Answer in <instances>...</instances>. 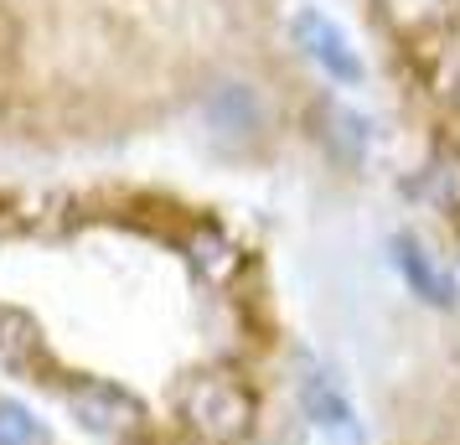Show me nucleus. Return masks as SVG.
Here are the masks:
<instances>
[{
	"mask_svg": "<svg viewBox=\"0 0 460 445\" xmlns=\"http://www.w3.org/2000/svg\"><path fill=\"white\" fill-rule=\"evenodd\" d=\"M439 88H445V93L460 104V47L445 58V67H439Z\"/></svg>",
	"mask_w": 460,
	"mask_h": 445,
	"instance_id": "obj_6",
	"label": "nucleus"
},
{
	"mask_svg": "<svg viewBox=\"0 0 460 445\" xmlns=\"http://www.w3.org/2000/svg\"><path fill=\"white\" fill-rule=\"evenodd\" d=\"M394 259H398V270H403V280H409V290H414V296H424L429 306H450V300H456V280L445 275V270L419 249L414 238H398Z\"/></svg>",
	"mask_w": 460,
	"mask_h": 445,
	"instance_id": "obj_3",
	"label": "nucleus"
},
{
	"mask_svg": "<svg viewBox=\"0 0 460 445\" xmlns=\"http://www.w3.org/2000/svg\"><path fill=\"white\" fill-rule=\"evenodd\" d=\"M383 16L398 26V31H429V26H445L456 0H377Z\"/></svg>",
	"mask_w": 460,
	"mask_h": 445,
	"instance_id": "obj_4",
	"label": "nucleus"
},
{
	"mask_svg": "<svg viewBox=\"0 0 460 445\" xmlns=\"http://www.w3.org/2000/svg\"><path fill=\"white\" fill-rule=\"evenodd\" d=\"M202 120H208L212 140L243 146L264 129V104H259V93L249 84H217L208 93V104H202Z\"/></svg>",
	"mask_w": 460,
	"mask_h": 445,
	"instance_id": "obj_2",
	"label": "nucleus"
},
{
	"mask_svg": "<svg viewBox=\"0 0 460 445\" xmlns=\"http://www.w3.org/2000/svg\"><path fill=\"white\" fill-rule=\"evenodd\" d=\"M295 42L305 47V58L315 67H326V78H336V84H362V58H357V47L347 42V31L332 16L300 11L295 16Z\"/></svg>",
	"mask_w": 460,
	"mask_h": 445,
	"instance_id": "obj_1",
	"label": "nucleus"
},
{
	"mask_svg": "<svg viewBox=\"0 0 460 445\" xmlns=\"http://www.w3.org/2000/svg\"><path fill=\"white\" fill-rule=\"evenodd\" d=\"M0 445H47V430L37 424L31 409L0 399Z\"/></svg>",
	"mask_w": 460,
	"mask_h": 445,
	"instance_id": "obj_5",
	"label": "nucleus"
}]
</instances>
